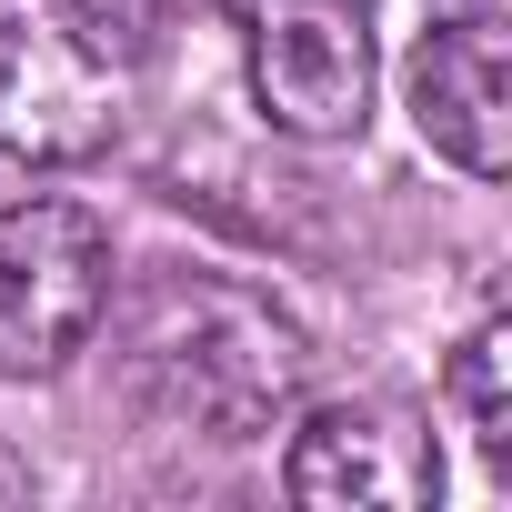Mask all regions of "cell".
<instances>
[{
    "label": "cell",
    "instance_id": "cell-5",
    "mask_svg": "<svg viewBox=\"0 0 512 512\" xmlns=\"http://www.w3.org/2000/svg\"><path fill=\"white\" fill-rule=\"evenodd\" d=\"M282 492L312 512H432L442 442L402 402H312L282 452Z\"/></svg>",
    "mask_w": 512,
    "mask_h": 512
},
{
    "label": "cell",
    "instance_id": "cell-2",
    "mask_svg": "<svg viewBox=\"0 0 512 512\" xmlns=\"http://www.w3.org/2000/svg\"><path fill=\"white\" fill-rule=\"evenodd\" d=\"M131 111V51L101 0H0V151L31 171L101 161Z\"/></svg>",
    "mask_w": 512,
    "mask_h": 512
},
{
    "label": "cell",
    "instance_id": "cell-3",
    "mask_svg": "<svg viewBox=\"0 0 512 512\" xmlns=\"http://www.w3.org/2000/svg\"><path fill=\"white\" fill-rule=\"evenodd\" d=\"M241 31L251 101L292 141H352L372 121V11L362 0H211Z\"/></svg>",
    "mask_w": 512,
    "mask_h": 512
},
{
    "label": "cell",
    "instance_id": "cell-7",
    "mask_svg": "<svg viewBox=\"0 0 512 512\" xmlns=\"http://www.w3.org/2000/svg\"><path fill=\"white\" fill-rule=\"evenodd\" d=\"M442 402H452V422L482 442V462H512V322H502V312H482V322L452 342Z\"/></svg>",
    "mask_w": 512,
    "mask_h": 512
},
{
    "label": "cell",
    "instance_id": "cell-1",
    "mask_svg": "<svg viewBox=\"0 0 512 512\" xmlns=\"http://www.w3.org/2000/svg\"><path fill=\"white\" fill-rule=\"evenodd\" d=\"M121 372L171 432L251 442L292 412L312 352H302V322L272 312L262 292L211 282V272H171L121 312Z\"/></svg>",
    "mask_w": 512,
    "mask_h": 512
},
{
    "label": "cell",
    "instance_id": "cell-8",
    "mask_svg": "<svg viewBox=\"0 0 512 512\" xmlns=\"http://www.w3.org/2000/svg\"><path fill=\"white\" fill-rule=\"evenodd\" d=\"M432 11H442V0H432Z\"/></svg>",
    "mask_w": 512,
    "mask_h": 512
},
{
    "label": "cell",
    "instance_id": "cell-6",
    "mask_svg": "<svg viewBox=\"0 0 512 512\" xmlns=\"http://www.w3.org/2000/svg\"><path fill=\"white\" fill-rule=\"evenodd\" d=\"M412 121L462 181L512 171V41L492 0H442V21L412 41Z\"/></svg>",
    "mask_w": 512,
    "mask_h": 512
},
{
    "label": "cell",
    "instance_id": "cell-4",
    "mask_svg": "<svg viewBox=\"0 0 512 512\" xmlns=\"http://www.w3.org/2000/svg\"><path fill=\"white\" fill-rule=\"evenodd\" d=\"M111 312V231L81 201L0 211V372H61Z\"/></svg>",
    "mask_w": 512,
    "mask_h": 512
}]
</instances>
